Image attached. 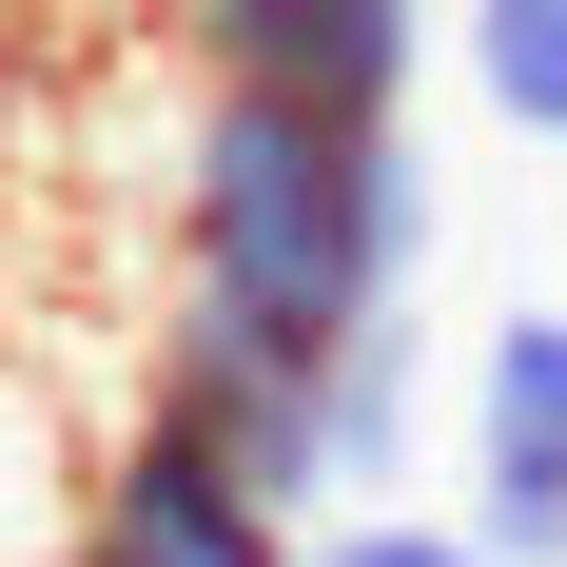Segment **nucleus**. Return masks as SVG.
<instances>
[{
  "label": "nucleus",
  "instance_id": "nucleus-1",
  "mask_svg": "<svg viewBox=\"0 0 567 567\" xmlns=\"http://www.w3.org/2000/svg\"><path fill=\"white\" fill-rule=\"evenodd\" d=\"M431 255V157L411 117H293V99H196L176 137V392H313L333 352L392 333Z\"/></svg>",
  "mask_w": 567,
  "mask_h": 567
},
{
  "label": "nucleus",
  "instance_id": "nucleus-3",
  "mask_svg": "<svg viewBox=\"0 0 567 567\" xmlns=\"http://www.w3.org/2000/svg\"><path fill=\"white\" fill-rule=\"evenodd\" d=\"M59 567H293V528L235 489V451L196 411H137L99 451V489H79V548Z\"/></svg>",
  "mask_w": 567,
  "mask_h": 567
},
{
  "label": "nucleus",
  "instance_id": "nucleus-7",
  "mask_svg": "<svg viewBox=\"0 0 567 567\" xmlns=\"http://www.w3.org/2000/svg\"><path fill=\"white\" fill-rule=\"evenodd\" d=\"M293 567H489V548L431 509H333V528H293Z\"/></svg>",
  "mask_w": 567,
  "mask_h": 567
},
{
  "label": "nucleus",
  "instance_id": "nucleus-6",
  "mask_svg": "<svg viewBox=\"0 0 567 567\" xmlns=\"http://www.w3.org/2000/svg\"><path fill=\"white\" fill-rule=\"evenodd\" d=\"M470 79L509 137H567V0H470Z\"/></svg>",
  "mask_w": 567,
  "mask_h": 567
},
{
  "label": "nucleus",
  "instance_id": "nucleus-5",
  "mask_svg": "<svg viewBox=\"0 0 567 567\" xmlns=\"http://www.w3.org/2000/svg\"><path fill=\"white\" fill-rule=\"evenodd\" d=\"M411 411H431V372H411V313H392L372 352H333V372H313V451H333V509H352V489L411 451Z\"/></svg>",
  "mask_w": 567,
  "mask_h": 567
},
{
  "label": "nucleus",
  "instance_id": "nucleus-2",
  "mask_svg": "<svg viewBox=\"0 0 567 567\" xmlns=\"http://www.w3.org/2000/svg\"><path fill=\"white\" fill-rule=\"evenodd\" d=\"M176 40L216 99H293V117H411L431 0H176Z\"/></svg>",
  "mask_w": 567,
  "mask_h": 567
},
{
  "label": "nucleus",
  "instance_id": "nucleus-4",
  "mask_svg": "<svg viewBox=\"0 0 567 567\" xmlns=\"http://www.w3.org/2000/svg\"><path fill=\"white\" fill-rule=\"evenodd\" d=\"M470 548L489 567H567V313L548 293L470 352Z\"/></svg>",
  "mask_w": 567,
  "mask_h": 567
}]
</instances>
